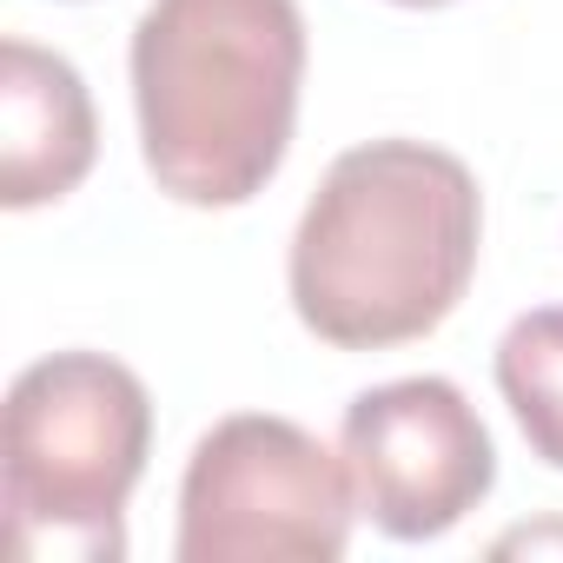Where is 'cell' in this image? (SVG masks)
<instances>
[{"label":"cell","mask_w":563,"mask_h":563,"mask_svg":"<svg viewBox=\"0 0 563 563\" xmlns=\"http://www.w3.org/2000/svg\"><path fill=\"white\" fill-rule=\"evenodd\" d=\"M510 550H563V523H537V530H510V537H497V556H510Z\"/></svg>","instance_id":"ba28073f"},{"label":"cell","mask_w":563,"mask_h":563,"mask_svg":"<svg viewBox=\"0 0 563 563\" xmlns=\"http://www.w3.org/2000/svg\"><path fill=\"white\" fill-rule=\"evenodd\" d=\"M0 497L21 563H120V510L153 451V398L107 352H54L8 391Z\"/></svg>","instance_id":"3957f363"},{"label":"cell","mask_w":563,"mask_h":563,"mask_svg":"<svg viewBox=\"0 0 563 563\" xmlns=\"http://www.w3.org/2000/svg\"><path fill=\"white\" fill-rule=\"evenodd\" d=\"M358 510L345 451L292 418L239 411L192 444L173 550L179 563H332Z\"/></svg>","instance_id":"277c9868"},{"label":"cell","mask_w":563,"mask_h":563,"mask_svg":"<svg viewBox=\"0 0 563 563\" xmlns=\"http://www.w3.org/2000/svg\"><path fill=\"white\" fill-rule=\"evenodd\" d=\"M306 80L299 0H153L133 27L140 153L179 206H245L286 166Z\"/></svg>","instance_id":"7a4b0ae2"},{"label":"cell","mask_w":563,"mask_h":563,"mask_svg":"<svg viewBox=\"0 0 563 563\" xmlns=\"http://www.w3.org/2000/svg\"><path fill=\"white\" fill-rule=\"evenodd\" d=\"M339 451L365 517L398 543L457 530L497 484L490 431L451 378H391L358 391L345 405Z\"/></svg>","instance_id":"5b68a950"},{"label":"cell","mask_w":563,"mask_h":563,"mask_svg":"<svg viewBox=\"0 0 563 563\" xmlns=\"http://www.w3.org/2000/svg\"><path fill=\"white\" fill-rule=\"evenodd\" d=\"M391 8H451V0H391Z\"/></svg>","instance_id":"9c48e42d"},{"label":"cell","mask_w":563,"mask_h":563,"mask_svg":"<svg viewBox=\"0 0 563 563\" xmlns=\"http://www.w3.org/2000/svg\"><path fill=\"white\" fill-rule=\"evenodd\" d=\"M100 153V120L74 60L0 41V206H47L67 199Z\"/></svg>","instance_id":"8992f818"},{"label":"cell","mask_w":563,"mask_h":563,"mask_svg":"<svg viewBox=\"0 0 563 563\" xmlns=\"http://www.w3.org/2000/svg\"><path fill=\"white\" fill-rule=\"evenodd\" d=\"M497 391L530 451L563 471V306L523 312L497 345Z\"/></svg>","instance_id":"52a82bcc"},{"label":"cell","mask_w":563,"mask_h":563,"mask_svg":"<svg viewBox=\"0 0 563 563\" xmlns=\"http://www.w3.org/2000/svg\"><path fill=\"white\" fill-rule=\"evenodd\" d=\"M484 199L457 153L372 140L332 159L292 232V312L339 352L438 332L471 292Z\"/></svg>","instance_id":"6da1fadb"}]
</instances>
